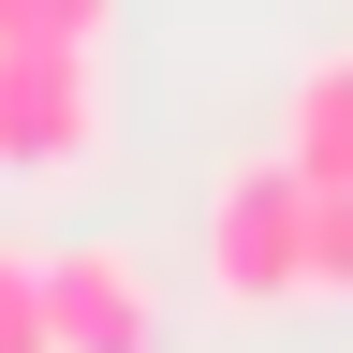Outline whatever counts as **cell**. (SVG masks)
<instances>
[{"label": "cell", "instance_id": "obj_1", "mask_svg": "<svg viewBox=\"0 0 353 353\" xmlns=\"http://www.w3.org/2000/svg\"><path fill=\"white\" fill-rule=\"evenodd\" d=\"M206 294L221 309H294L309 294V176L280 148L206 192Z\"/></svg>", "mask_w": 353, "mask_h": 353}, {"label": "cell", "instance_id": "obj_2", "mask_svg": "<svg viewBox=\"0 0 353 353\" xmlns=\"http://www.w3.org/2000/svg\"><path fill=\"white\" fill-rule=\"evenodd\" d=\"M103 162V59L0 44V176H74Z\"/></svg>", "mask_w": 353, "mask_h": 353}, {"label": "cell", "instance_id": "obj_3", "mask_svg": "<svg viewBox=\"0 0 353 353\" xmlns=\"http://www.w3.org/2000/svg\"><path fill=\"white\" fill-rule=\"evenodd\" d=\"M44 353H162V294H148V265L103 250V236L44 250Z\"/></svg>", "mask_w": 353, "mask_h": 353}, {"label": "cell", "instance_id": "obj_4", "mask_svg": "<svg viewBox=\"0 0 353 353\" xmlns=\"http://www.w3.org/2000/svg\"><path fill=\"white\" fill-rule=\"evenodd\" d=\"M280 162L309 192H353V59H309L294 103H280Z\"/></svg>", "mask_w": 353, "mask_h": 353}, {"label": "cell", "instance_id": "obj_5", "mask_svg": "<svg viewBox=\"0 0 353 353\" xmlns=\"http://www.w3.org/2000/svg\"><path fill=\"white\" fill-rule=\"evenodd\" d=\"M118 0H0V44H59V59H103Z\"/></svg>", "mask_w": 353, "mask_h": 353}, {"label": "cell", "instance_id": "obj_6", "mask_svg": "<svg viewBox=\"0 0 353 353\" xmlns=\"http://www.w3.org/2000/svg\"><path fill=\"white\" fill-rule=\"evenodd\" d=\"M309 294H353V192H309Z\"/></svg>", "mask_w": 353, "mask_h": 353}, {"label": "cell", "instance_id": "obj_7", "mask_svg": "<svg viewBox=\"0 0 353 353\" xmlns=\"http://www.w3.org/2000/svg\"><path fill=\"white\" fill-rule=\"evenodd\" d=\"M0 353H44V250H0Z\"/></svg>", "mask_w": 353, "mask_h": 353}]
</instances>
